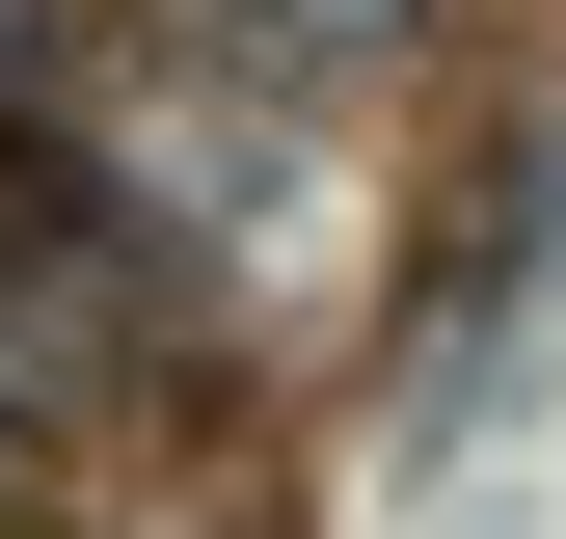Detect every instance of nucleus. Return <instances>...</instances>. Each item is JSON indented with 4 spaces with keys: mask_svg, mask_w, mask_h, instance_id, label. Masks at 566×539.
I'll list each match as a JSON object with an SVG mask.
<instances>
[{
    "mask_svg": "<svg viewBox=\"0 0 566 539\" xmlns=\"http://www.w3.org/2000/svg\"><path fill=\"white\" fill-rule=\"evenodd\" d=\"M28 82H54V0H0V108H28Z\"/></svg>",
    "mask_w": 566,
    "mask_h": 539,
    "instance_id": "f03ea898",
    "label": "nucleus"
},
{
    "mask_svg": "<svg viewBox=\"0 0 566 539\" xmlns=\"http://www.w3.org/2000/svg\"><path fill=\"white\" fill-rule=\"evenodd\" d=\"M189 28H217L243 82H378V54H432L459 0H189Z\"/></svg>",
    "mask_w": 566,
    "mask_h": 539,
    "instance_id": "f257e3e1",
    "label": "nucleus"
},
{
    "mask_svg": "<svg viewBox=\"0 0 566 539\" xmlns=\"http://www.w3.org/2000/svg\"><path fill=\"white\" fill-rule=\"evenodd\" d=\"M0 512H28V432H0Z\"/></svg>",
    "mask_w": 566,
    "mask_h": 539,
    "instance_id": "20e7f679",
    "label": "nucleus"
},
{
    "mask_svg": "<svg viewBox=\"0 0 566 539\" xmlns=\"http://www.w3.org/2000/svg\"><path fill=\"white\" fill-rule=\"evenodd\" d=\"M539 324H566V189H539Z\"/></svg>",
    "mask_w": 566,
    "mask_h": 539,
    "instance_id": "7ed1b4c3",
    "label": "nucleus"
}]
</instances>
